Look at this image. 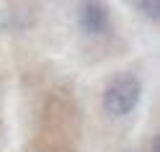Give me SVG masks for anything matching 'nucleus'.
I'll list each match as a JSON object with an SVG mask.
<instances>
[{"label":"nucleus","instance_id":"2","mask_svg":"<svg viewBox=\"0 0 160 152\" xmlns=\"http://www.w3.org/2000/svg\"><path fill=\"white\" fill-rule=\"evenodd\" d=\"M80 26H83L91 36L103 34V31H106V26H108L106 8H103V5H98V3H85L83 8H80Z\"/></svg>","mask_w":160,"mask_h":152},{"label":"nucleus","instance_id":"1","mask_svg":"<svg viewBox=\"0 0 160 152\" xmlns=\"http://www.w3.org/2000/svg\"><path fill=\"white\" fill-rule=\"evenodd\" d=\"M139 93L142 88L134 75H116L103 90V111L108 116H124L137 106Z\"/></svg>","mask_w":160,"mask_h":152}]
</instances>
